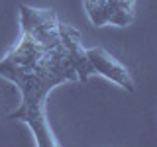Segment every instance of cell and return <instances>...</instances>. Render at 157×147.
<instances>
[{"mask_svg": "<svg viewBox=\"0 0 157 147\" xmlns=\"http://www.w3.org/2000/svg\"><path fill=\"white\" fill-rule=\"evenodd\" d=\"M0 77L12 81L22 92V104L8 118L20 120L32 127L33 135H36V143L39 147L57 145L59 141L53 137L51 130H49L43 108H45V98L53 90V86L67 81H78L77 71L67 55L65 47L59 43L51 49H43L37 61L26 67L2 59Z\"/></svg>", "mask_w": 157, "mask_h": 147, "instance_id": "obj_1", "label": "cell"}, {"mask_svg": "<svg viewBox=\"0 0 157 147\" xmlns=\"http://www.w3.org/2000/svg\"><path fill=\"white\" fill-rule=\"evenodd\" d=\"M20 24L22 33H26L43 49H51L59 45V18L53 10L41 8H20Z\"/></svg>", "mask_w": 157, "mask_h": 147, "instance_id": "obj_2", "label": "cell"}, {"mask_svg": "<svg viewBox=\"0 0 157 147\" xmlns=\"http://www.w3.org/2000/svg\"><path fill=\"white\" fill-rule=\"evenodd\" d=\"M85 12L92 26H130L136 18L134 2L124 0H82Z\"/></svg>", "mask_w": 157, "mask_h": 147, "instance_id": "obj_3", "label": "cell"}, {"mask_svg": "<svg viewBox=\"0 0 157 147\" xmlns=\"http://www.w3.org/2000/svg\"><path fill=\"white\" fill-rule=\"evenodd\" d=\"M85 55H86V61L90 69L98 75H102L108 81L120 85L122 88L134 92L136 90V85H134V78L128 73V69L118 61L116 57H112L110 53L106 51L104 47H90V49H85Z\"/></svg>", "mask_w": 157, "mask_h": 147, "instance_id": "obj_4", "label": "cell"}, {"mask_svg": "<svg viewBox=\"0 0 157 147\" xmlns=\"http://www.w3.org/2000/svg\"><path fill=\"white\" fill-rule=\"evenodd\" d=\"M59 43L65 47L67 55L77 71V78L81 82H85L94 71L90 69V65L86 61L85 49H82V43H81V32L75 29L73 26H67V24H59Z\"/></svg>", "mask_w": 157, "mask_h": 147, "instance_id": "obj_5", "label": "cell"}, {"mask_svg": "<svg viewBox=\"0 0 157 147\" xmlns=\"http://www.w3.org/2000/svg\"><path fill=\"white\" fill-rule=\"evenodd\" d=\"M124 2H136V0H124Z\"/></svg>", "mask_w": 157, "mask_h": 147, "instance_id": "obj_6", "label": "cell"}]
</instances>
